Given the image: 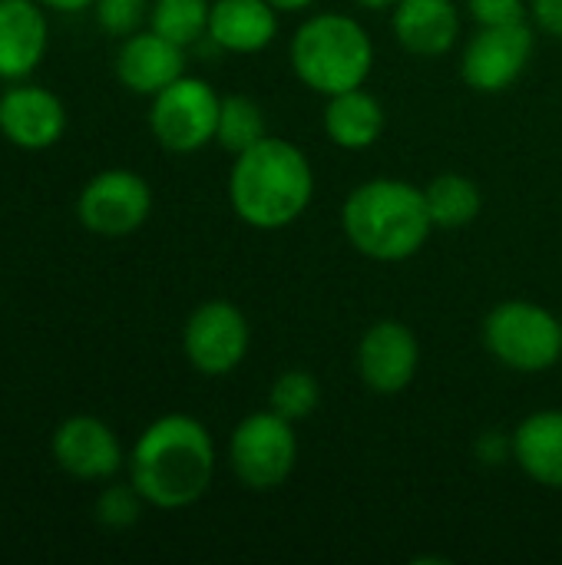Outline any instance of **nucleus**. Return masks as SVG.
Listing matches in <instances>:
<instances>
[{"mask_svg":"<svg viewBox=\"0 0 562 565\" xmlns=\"http://www.w3.org/2000/svg\"><path fill=\"white\" fill-rule=\"evenodd\" d=\"M209 10L212 0H152L149 30L189 50L209 36Z\"/></svg>","mask_w":562,"mask_h":565,"instance_id":"22","label":"nucleus"},{"mask_svg":"<svg viewBox=\"0 0 562 565\" xmlns=\"http://www.w3.org/2000/svg\"><path fill=\"white\" fill-rule=\"evenodd\" d=\"M510 460L543 490H562V411L527 414L510 434Z\"/></svg>","mask_w":562,"mask_h":565,"instance_id":"18","label":"nucleus"},{"mask_svg":"<svg viewBox=\"0 0 562 565\" xmlns=\"http://www.w3.org/2000/svg\"><path fill=\"white\" fill-rule=\"evenodd\" d=\"M152 215V189L132 169H103L76 195V218L103 238H126Z\"/></svg>","mask_w":562,"mask_h":565,"instance_id":"10","label":"nucleus"},{"mask_svg":"<svg viewBox=\"0 0 562 565\" xmlns=\"http://www.w3.org/2000/svg\"><path fill=\"white\" fill-rule=\"evenodd\" d=\"M268 136V119L265 109L245 96V93H229L222 96L219 106V126H215V142L229 152L238 156L245 149H252L255 142H262Z\"/></svg>","mask_w":562,"mask_h":565,"instance_id":"21","label":"nucleus"},{"mask_svg":"<svg viewBox=\"0 0 562 565\" xmlns=\"http://www.w3.org/2000/svg\"><path fill=\"white\" fill-rule=\"evenodd\" d=\"M113 70H116V79L123 83V89L152 99L159 89H166L169 83H176L185 73V46L142 26L119 40Z\"/></svg>","mask_w":562,"mask_h":565,"instance_id":"14","label":"nucleus"},{"mask_svg":"<svg viewBox=\"0 0 562 565\" xmlns=\"http://www.w3.org/2000/svg\"><path fill=\"white\" fill-rule=\"evenodd\" d=\"M427 212L434 228L441 232H460L477 222L484 212V192L480 185L464 172H441L424 185Z\"/></svg>","mask_w":562,"mask_h":565,"instance_id":"20","label":"nucleus"},{"mask_svg":"<svg viewBox=\"0 0 562 565\" xmlns=\"http://www.w3.org/2000/svg\"><path fill=\"white\" fill-rule=\"evenodd\" d=\"M278 13H301V10H311L318 0H268Z\"/></svg>","mask_w":562,"mask_h":565,"instance_id":"30","label":"nucleus"},{"mask_svg":"<svg viewBox=\"0 0 562 565\" xmlns=\"http://www.w3.org/2000/svg\"><path fill=\"white\" fill-rule=\"evenodd\" d=\"M219 106L222 96L209 79L182 73L176 83H169L149 99V132L166 152H202L215 142Z\"/></svg>","mask_w":562,"mask_h":565,"instance_id":"7","label":"nucleus"},{"mask_svg":"<svg viewBox=\"0 0 562 565\" xmlns=\"http://www.w3.org/2000/svg\"><path fill=\"white\" fill-rule=\"evenodd\" d=\"M321 404V384L311 371L305 367H288L272 381L268 391V411H275L278 417L301 424L308 420Z\"/></svg>","mask_w":562,"mask_h":565,"instance_id":"23","label":"nucleus"},{"mask_svg":"<svg viewBox=\"0 0 562 565\" xmlns=\"http://www.w3.org/2000/svg\"><path fill=\"white\" fill-rule=\"evenodd\" d=\"M50 50V20L40 0H0V79L20 83L36 73Z\"/></svg>","mask_w":562,"mask_h":565,"instance_id":"15","label":"nucleus"},{"mask_svg":"<svg viewBox=\"0 0 562 565\" xmlns=\"http://www.w3.org/2000/svg\"><path fill=\"white\" fill-rule=\"evenodd\" d=\"M341 232L361 258L401 265L417 258L437 228L421 185L381 175L348 192L341 205Z\"/></svg>","mask_w":562,"mask_h":565,"instance_id":"3","label":"nucleus"},{"mask_svg":"<svg viewBox=\"0 0 562 565\" xmlns=\"http://www.w3.org/2000/svg\"><path fill=\"white\" fill-rule=\"evenodd\" d=\"M40 3L53 13H83V10H93L96 0H40Z\"/></svg>","mask_w":562,"mask_h":565,"instance_id":"29","label":"nucleus"},{"mask_svg":"<svg viewBox=\"0 0 562 565\" xmlns=\"http://www.w3.org/2000/svg\"><path fill=\"white\" fill-rule=\"evenodd\" d=\"M219 450L209 427L192 414L156 417L126 457L129 483L152 510L195 507L215 480Z\"/></svg>","mask_w":562,"mask_h":565,"instance_id":"1","label":"nucleus"},{"mask_svg":"<svg viewBox=\"0 0 562 565\" xmlns=\"http://www.w3.org/2000/svg\"><path fill=\"white\" fill-rule=\"evenodd\" d=\"M56 467L83 483H109L126 467V450L116 437V430L93 417V414H73L66 417L50 440Z\"/></svg>","mask_w":562,"mask_h":565,"instance_id":"12","label":"nucleus"},{"mask_svg":"<svg viewBox=\"0 0 562 565\" xmlns=\"http://www.w3.org/2000/svg\"><path fill=\"white\" fill-rule=\"evenodd\" d=\"M149 7H152V0H96L93 13H96L99 30L123 40V36L149 26Z\"/></svg>","mask_w":562,"mask_h":565,"instance_id":"25","label":"nucleus"},{"mask_svg":"<svg viewBox=\"0 0 562 565\" xmlns=\"http://www.w3.org/2000/svg\"><path fill=\"white\" fill-rule=\"evenodd\" d=\"M537 36L533 23H497V26H477L460 50V79L484 96L507 93L533 63Z\"/></svg>","mask_w":562,"mask_h":565,"instance_id":"9","label":"nucleus"},{"mask_svg":"<svg viewBox=\"0 0 562 565\" xmlns=\"http://www.w3.org/2000/svg\"><path fill=\"white\" fill-rule=\"evenodd\" d=\"M146 507H149V503H146V500L139 497V490L126 480V483H109V487L99 490V497H96V503H93V516H96V523L106 526V530H129V526L139 523V516H142Z\"/></svg>","mask_w":562,"mask_h":565,"instance_id":"24","label":"nucleus"},{"mask_svg":"<svg viewBox=\"0 0 562 565\" xmlns=\"http://www.w3.org/2000/svg\"><path fill=\"white\" fill-rule=\"evenodd\" d=\"M288 60L295 79L328 99L335 93L368 86L378 50L374 36L358 17L321 10L298 23L288 43Z\"/></svg>","mask_w":562,"mask_h":565,"instance_id":"4","label":"nucleus"},{"mask_svg":"<svg viewBox=\"0 0 562 565\" xmlns=\"http://www.w3.org/2000/svg\"><path fill=\"white\" fill-rule=\"evenodd\" d=\"M70 116L63 99L30 79L10 83L0 93V136L23 152L53 149L66 136Z\"/></svg>","mask_w":562,"mask_h":565,"instance_id":"13","label":"nucleus"},{"mask_svg":"<svg viewBox=\"0 0 562 565\" xmlns=\"http://www.w3.org/2000/svg\"><path fill=\"white\" fill-rule=\"evenodd\" d=\"M229 470L252 493L282 490L298 467L295 424L275 411H255L242 417L229 434Z\"/></svg>","mask_w":562,"mask_h":565,"instance_id":"6","label":"nucleus"},{"mask_svg":"<svg viewBox=\"0 0 562 565\" xmlns=\"http://www.w3.org/2000/svg\"><path fill=\"white\" fill-rule=\"evenodd\" d=\"M530 23L540 33L562 40V0H530Z\"/></svg>","mask_w":562,"mask_h":565,"instance_id":"27","label":"nucleus"},{"mask_svg":"<svg viewBox=\"0 0 562 565\" xmlns=\"http://www.w3.org/2000/svg\"><path fill=\"white\" fill-rule=\"evenodd\" d=\"M252 328L235 301L209 298L182 324V354L202 377H229L248 358Z\"/></svg>","mask_w":562,"mask_h":565,"instance_id":"8","label":"nucleus"},{"mask_svg":"<svg viewBox=\"0 0 562 565\" xmlns=\"http://www.w3.org/2000/svg\"><path fill=\"white\" fill-rule=\"evenodd\" d=\"M394 40L414 56H447L460 40L457 0H401L391 10Z\"/></svg>","mask_w":562,"mask_h":565,"instance_id":"16","label":"nucleus"},{"mask_svg":"<svg viewBox=\"0 0 562 565\" xmlns=\"http://www.w3.org/2000/svg\"><path fill=\"white\" fill-rule=\"evenodd\" d=\"M361 10H381V13H391L401 0H354Z\"/></svg>","mask_w":562,"mask_h":565,"instance_id":"31","label":"nucleus"},{"mask_svg":"<svg viewBox=\"0 0 562 565\" xmlns=\"http://www.w3.org/2000/svg\"><path fill=\"white\" fill-rule=\"evenodd\" d=\"M225 189L242 225L255 232H285L315 199V169L295 142L268 132L252 149L232 156Z\"/></svg>","mask_w":562,"mask_h":565,"instance_id":"2","label":"nucleus"},{"mask_svg":"<svg viewBox=\"0 0 562 565\" xmlns=\"http://www.w3.org/2000/svg\"><path fill=\"white\" fill-rule=\"evenodd\" d=\"M480 338L487 354L513 374H547L562 361V321L547 305L527 298L494 305Z\"/></svg>","mask_w":562,"mask_h":565,"instance_id":"5","label":"nucleus"},{"mask_svg":"<svg viewBox=\"0 0 562 565\" xmlns=\"http://www.w3.org/2000/svg\"><path fill=\"white\" fill-rule=\"evenodd\" d=\"M321 126L331 146L344 152H368L384 136L388 116H384L381 99L368 93V86H358V89L335 93L325 99Z\"/></svg>","mask_w":562,"mask_h":565,"instance_id":"19","label":"nucleus"},{"mask_svg":"<svg viewBox=\"0 0 562 565\" xmlns=\"http://www.w3.org/2000/svg\"><path fill=\"white\" fill-rule=\"evenodd\" d=\"M354 367L371 394H404L421 371V341L411 331V324L397 318L374 321L358 341Z\"/></svg>","mask_w":562,"mask_h":565,"instance_id":"11","label":"nucleus"},{"mask_svg":"<svg viewBox=\"0 0 562 565\" xmlns=\"http://www.w3.org/2000/svg\"><path fill=\"white\" fill-rule=\"evenodd\" d=\"M464 7L477 26L530 20V0H464Z\"/></svg>","mask_w":562,"mask_h":565,"instance_id":"26","label":"nucleus"},{"mask_svg":"<svg viewBox=\"0 0 562 565\" xmlns=\"http://www.w3.org/2000/svg\"><path fill=\"white\" fill-rule=\"evenodd\" d=\"M477 457H480L484 463H490V467L503 463V460L510 457V437H503V434H497V430L484 434V437L477 440Z\"/></svg>","mask_w":562,"mask_h":565,"instance_id":"28","label":"nucleus"},{"mask_svg":"<svg viewBox=\"0 0 562 565\" xmlns=\"http://www.w3.org/2000/svg\"><path fill=\"white\" fill-rule=\"evenodd\" d=\"M282 13L268 0H212L209 40L235 56H255L278 36Z\"/></svg>","mask_w":562,"mask_h":565,"instance_id":"17","label":"nucleus"}]
</instances>
